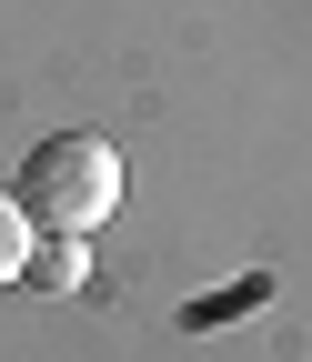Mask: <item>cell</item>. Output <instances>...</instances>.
Here are the masks:
<instances>
[{
  "instance_id": "obj_1",
  "label": "cell",
  "mask_w": 312,
  "mask_h": 362,
  "mask_svg": "<svg viewBox=\"0 0 312 362\" xmlns=\"http://www.w3.org/2000/svg\"><path fill=\"white\" fill-rule=\"evenodd\" d=\"M11 202L30 232H71L91 242V221L121 211V151L101 131H51V141H30V161L11 171Z\"/></svg>"
},
{
  "instance_id": "obj_2",
  "label": "cell",
  "mask_w": 312,
  "mask_h": 362,
  "mask_svg": "<svg viewBox=\"0 0 312 362\" xmlns=\"http://www.w3.org/2000/svg\"><path fill=\"white\" fill-rule=\"evenodd\" d=\"M81 272H91V242H71V232H40L21 282H30V292H81Z\"/></svg>"
},
{
  "instance_id": "obj_3",
  "label": "cell",
  "mask_w": 312,
  "mask_h": 362,
  "mask_svg": "<svg viewBox=\"0 0 312 362\" xmlns=\"http://www.w3.org/2000/svg\"><path fill=\"white\" fill-rule=\"evenodd\" d=\"M21 272H30V221H21V202H11V192H0V292L21 282Z\"/></svg>"
}]
</instances>
